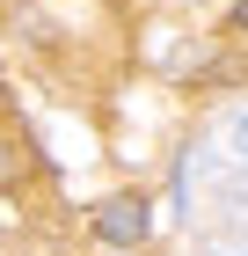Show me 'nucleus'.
<instances>
[{"instance_id": "nucleus-1", "label": "nucleus", "mask_w": 248, "mask_h": 256, "mask_svg": "<svg viewBox=\"0 0 248 256\" xmlns=\"http://www.w3.org/2000/svg\"><path fill=\"white\" fill-rule=\"evenodd\" d=\"M146 227H153L146 198H102L95 205V234L102 242H146Z\"/></svg>"}, {"instance_id": "nucleus-2", "label": "nucleus", "mask_w": 248, "mask_h": 256, "mask_svg": "<svg viewBox=\"0 0 248 256\" xmlns=\"http://www.w3.org/2000/svg\"><path fill=\"white\" fill-rule=\"evenodd\" d=\"M197 80H205V88H241V80H248V59H219V66H205Z\"/></svg>"}, {"instance_id": "nucleus-3", "label": "nucleus", "mask_w": 248, "mask_h": 256, "mask_svg": "<svg viewBox=\"0 0 248 256\" xmlns=\"http://www.w3.org/2000/svg\"><path fill=\"white\" fill-rule=\"evenodd\" d=\"M15 176H22V146H15V139H0V190H7Z\"/></svg>"}, {"instance_id": "nucleus-4", "label": "nucleus", "mask_w": 248, "mask_h": 256, "mask_svg": "<svg viewBox=\"0 0 248 256\" xmlns=\"http://www.w3.org/2000/svg\"><path fill=\"white\" fill-rule=\"evenodd\" d=\"M234 30H248V0H241V8H234Z\"/></svg>"}, {"instance_id": "nucleus-5", "label": "nucleus", "mask_w": 248, "mask_h": 256, "mask_svg": "<svg viewBox=\"0 0 248 256\" xmlns=\"http://www.w3.org/2000/svg\"><path fill=\"white\" fill-rule=\"evenodd\" d=\"M212 256H248V249H212Z\"/></svg>"}]
</instances>
